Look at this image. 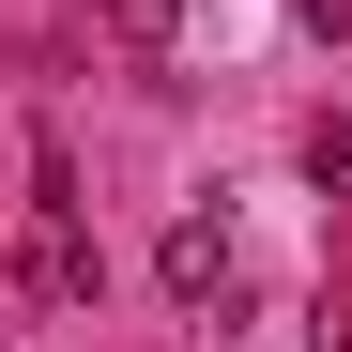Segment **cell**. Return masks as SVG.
<instances>
[{
	"label": "cell",
	"instance_id": "4",
	"mask_svg": "<svg viewBox=\"0 0 352 352\" xmlns=\"http://www.w3.org/2000/svg\"><path fill=\"white\" fill-rule=\"evenodd\" d=\"M322 352H352V322H322Z\"/></svg>",
	"mask_w": 352,
	"mask_h": 352
},
{
	"label": "cell",
	"instance_id": "3",
	"mask_svg": "<svg viewBox=\"0 0 352 352\" xmlns=\"http://www.w3.org/2000/svg\"><path fill=\"white\" fill-rule=\"evenodd\" d=\"M92 31L123 62H184V0H92Z\"/></svg>",
	"mask_w": 352,
	"mask_h": 352
},
{
	"label": "cell",
	"instance_id": "2",
	"mask_svg": "<svg viewBox=\"0 0 352 352\" xmlns=\"http://www.w3.org/2000/svg\"><path fill=\"white\" fill-rule=\"evenodd\" d=\"M153 276H168V307H230V276H245V261H230V230H214V214H184V230L153 245Z\"/></svg>",
	"mask_w": 352,
	"mask_h": 352
},
{
	"label": "cell",
	"instance_id": "1",
	"mask_svg": "<svg viewBox=\"0 0 352 352\" xmlns=\"http://www.w3.org/2000/svg\"><path fill=\"white\" fill-rule=\"evenodd\" d=\"M16 291H31V307H92V230L31 199V230H16Z\"/></svg>",
	"mask_w": 352,
	"mask_h": 352
}]
</instances>
